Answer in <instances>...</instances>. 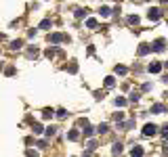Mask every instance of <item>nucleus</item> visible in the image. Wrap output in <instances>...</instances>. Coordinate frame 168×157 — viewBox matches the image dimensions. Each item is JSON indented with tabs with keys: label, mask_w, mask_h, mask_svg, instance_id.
Wrapping results in <instances>:
<instances>
[{
	"label": "nucleus",
	"mask_w": 168,
	"mask_h": 157,
	"mask_svg": "<svg viewBox=\"0 0 168 157\" xmlns=\"http://www.w3.org/2000/svg\"><path fill=\"white\" fill-rule=\"evenodd\" d=\"M86 25H88V27H97V19H88Z\"/></svg>",
	"instance_id": "aec40b11"
},
{
	"label": "nucleus",
	"mask_w": 168,
	"mask_h": 157,
	"mask_svg": "<svg viewBox=\"0 0 168 157\" xmlns=\"http://www.w3.org/2000/svg\"><path fill=\"white\" fill-rule=\"evenodd\" d=\"M147 17H149V21H158L160 19V9H149Z\"/></svg>",
	"instance_id": "f03ea898"
},
{
	"label": "nucleus",
	"mask_w": 168,
	"mask_h": 157,
	"mask_svg": "<svg viewBox=\"0 0 168 157\" xmlns=\"http://www.w3.org/2000/svg\"><path fill=\"white\" fill-rule=\"evenodd\" d=\"M149 50H151V46H149V44H141V46H139V55H141V57H145Z\"/></svg>",
	"instance_id": "423d86ee"
},
{
	"label": "nucleus",
	"mask_w": 168,
	"mask_h": 157,
	"mask_svg": "<svg viewBox=\"0 0 168 157\" xmlns=\"http://www.w3.org/2000/svg\"><path fill=\"white\" fill-rule=\"evenodd\" d=\"M95 149H97L95 140H90V143H88V153H93V151H95Z\"/></svg>",
	"instance_id": "a211bd4d"
},
{
	"label": "nucleus",
	"mask_w": 168,
	"mask_h": 157,
	"mask_svg": "<svg viewBox=\"0 0 168 157\" xmlns=\"http://www.w3.org/2000/svg\"><path fill=\"white\" fill-rule=\"evenodd\" d=\"M128 23L137 25V23H139V17H137V15H130V17H128Z\"/></svg>",
	"instance_id": "f8f14e48"
},
{
	"label": "nucleus",
	"mask_w": 168,
	"mask_h": 157,
	"mask_svg": "<svg viewBox=\"0 0 168 157\" xmlns=\"http://www.w3.org/2000/svg\"><path fill=\"white\" fill-rule=\"evenodd\" d=\"M162 134H164V136H166V138H168V124H166V126H164V128H162Z\"/></svg>",
	"instance_id": "a878e982"
},
{
	"label": "nucleus",
	"mask_w": 168,
	"mask_h": 157,
	"mask_svg": "<svg viewBox=\"0 0 168 157\" xmlns=\"http://www.w3.org/2000/svg\"><path fill=\"white\" fill-rule=\"evenodd\" d=\"M130 153H132V155H143V147H139V145H137V147H132V151H130Z\"/></svg>",
	"instance_id": "6e6552de"
},
{
	"label": "nucleus",
	"mask_w": 168,
	"mask_h": 157,
	"mask_svg": "<svg viewBox=\"0 0 168 157\" xmlns=\"http://www.w3.org/2000/svg\"><path fill=\"white\" fill-rule=\"evenodd\" d=\"M101 17H109V15H111V9H109V6H101Z\"/></svg>",
	"instance_id": "0eeeda50"
},
{
	"label": "nucleus",
	"mask_w": 168,
	"mask_h": 157,
	"mask_svg": "<svg viewBox=\"0 0 168 157\" xmlns=\"http://www.w3.org/2000/svg\"><path fill=\"white\" fill-rule=\"evenodd\" d=\"M61 40H65V36H61V34H53L50 36V42H61Z\"/></svg>",
	"instance_id": "1a4fd4ad"
},
{
	"label": "nucleus",
	"mask_w": 168,
	"mask_h": 157,
	"mask_svg": "<svg viewBox=\"0 0 168 157\" xmlns=\"http://www.w3.org/2000/svg\"><path fill=\"white\" fill-rule=\"evenodd\" d=\"M164 67H168V61H166V63H164Z\"/></svg>",
	"instance_id": "cd10ccee"
},
{
	"label": "nucleus",
	"mask_w": 168,
	"mask_h": 157,
	"mask_svg": "<svg viewBox=\"0 0 168 157\" xmlns=\"http://www.w3.org/2000/svg\"><path fill=\"white\" fill-rule=\"evenodd\" d=\"M67 138H70V140H78V138H80V134L76 132V130H72V132L67 134Z\"/></svg>",
	"instance_id": "9d476101"
},
{
	"label": "nucleus",
	"mask_w": 168,
	"mask_h": 157,
	"mask_svg": "<svg viewBox=\"0 0 168 157\" xmlns=\"http://www.w3.org/2000/svg\"><path fill=\"white\" fill-rule=\"evenodd\" d=\"M46 27H50V21H48V19H44V21L40 23V29H46Z\"/></svg>",
	"instance_id": "dca6fc26"
},
{
	"label": "nucleus",
	"mask_w": 168,
	"mask_h": 157,
	"mask_svg": "<svg viewBox=\"0 0 168 157\" xmlns=\"http://www.w3.org/2000/svg\"><path fill=\"white\" fill-rule=\"evenodd\" d=\"M132 2H141V0H132Z\"/></svg>",
	"instance_id": "c85d7f7f"
},
{
	"label": "nucleus",
	"mask_w": 168,
	"mask_h": 157,
	"mask_svg": "<svg viewBox=\"0 0 168 157\" xmlns=\"http://www.w3.org/2000/svg\"><path fill=\"white\" fill-rule=\"evenodd\" d=\"M21 44H23L21 40H15V42H13V48H21Z\"/></svg>",
	"instance_id": "5701e85b"
},
{
	"label": "nucleus",
	"mask_w": 168,
	"mask_h": 157,
	"mask_svg": "<svg viewBox=\"0 0 168 157\" xmlns=\"http://www.w3.org/2000/svg\"><path fill=\"white\" fill-rule=\"evenodd\" d=\"M151 48L156 50V52H162V50H164V40H156V42H154V46H151Z\"/></svg>",
	"instance_id": "7ed1b4c3"
},
{
	"label": "nucleus",
	"mask_w": 168,
	"mask_h": 157,
	"mask_svg": "<svg viewBox=\"0 0 168 157\" xmlns=\"http://www.w3.org/2000/svg\"><path fill=\"white\" fill-rule=\"evenodd\" d=\"M34 132H36V134L42 132V126H40V124H34Z\"/></svg>",
	"instance_id": "4be33fe9"
},
{
	"label": "nucleus",
	"mask_w": 168,
	"mask_h": 157,
	"mask_svg": "<svg viewBox=\"0 0 168 157\" xmlns=\"http://www.w3.org/2000/svg\"><path fill=\"white\" fill-rule=\"evenodd\" d=\"M65 115H67V113H65V109H59V111H57V117H61V120H63Z\"/></svg>",
	"instance_id": "412c9836"
},
{
	"label": "nucleus",
	"mask_w": 168,
	"mask_h": 157,
	"mask_svg": "<svg viewBox=\"0 0 168 157\" xmlns=\"http://www.w3.org/2000/svg\"><path fill=\"white\" fill-rule=\"evenodd\" d=\"M111 153H114V155H120V153H122V145H114Z\"/></svg>",
	"instance_id": "9b49d317"
},
{
	"label": "nucleus",
	"mask_w": 168,
	"mask_h": 157,
	"mask_svg": "<svg viewBox=\"0 0 168 157\" xmlns=\"http://www.w3.org/2000/svg\"><path fill=\"white\" fill-rule=\"evenodd\" d=\"M149 71L151 73H160L162 71V63H151V65H149Z\"/></svg>",
	"instance_id": "20e7f679"
},
{
	"label": "nucleus",
	"mask_w": 168,
	"mask_h": 157,
	"mask_svg": "<svg viewBox=\"0 0 168 157\" xmlns=\"http://www.w3.org/2000/svg\"><path fill=\"white\" fill-rule=\"evenodd\" d=\"M164 153H168V145H166V147H164Z\"/></svg>",
	"instance_id": "bb28decb"
},
{
	"label": "nucleus",
	"mask_w": 168,
	"mask_h": 157,
	"mask_svg": "<svg viewBox=\"0 0 168 157\" xmlns=\"http://www.w3.org/2000/svg\"><path fill=\"white\" fill-rule=\"evenodd\" d=\"M97 130H99V132H101V134H103V132H107V124H101V126H99Z\"/></svg>",
	"instance_id": "6ab92c4d"
},
{
	"label": "nucleus",
	"mask_w": 168,
	"mask_h": 157,
	"mask_svg": "<svg viewBox=\"0 0 168 157\" xmlns=\"http://www.w3.org/2000/svg\"><path fill=\"white\" fill-rule=\"evenodd\" d=\"M55 132H57V130H55L53 126H48V128H46V136H55Z\"/></svg>",
	"instance_id": "2eb2a0df"
},
{
	"label": "nucleus",
	"mask_w": 168,
	"mask_h": 157,
	"mask_svg": "<svg viewBox=\"0 0 168 157\" xmlns=\"http://www.w3.org/2000/svg\"><path fill=\"white\" fill-rule=\"evenodd\" d=\"M114 82H116V80H114L111 75H109V78H105V86H107V88H111V86H114Z\"/></svg>",
	"instance_id": "4468645a"
},
{
	"label": "nucleus",
	"mask_w": 168,
	"mask_h": 157,
	"mask_svg": "<svg viewBox=\"0 0 168 157\" xmlns=\"http://www.w3.org/2000/svg\"><path fill=\"white\" fill-rule=\"evenodd\" d=\"M164 111H166V107L160 105V103H158V105H151V113H164Z\"/></svg>",
	"instance_id": "39448f33"
},
{
	"label": "nucleus",
	"mask_w": 168,
	"mask_h": 157,
	"mask_svg": "<svg viewBox=\"0 0 168 157\" xmlns=\"http://www.w3.org/2000/svg\"><path fill=\"white\" fill-rule=\"evenodd\" d=\"M50 115H53V111H48V109H46V111H44V113H42V117H44V120H48Z\"/></svg>",
	"instance_id": "b1692460"
},
{
	"label": "nucleus",
	"mask_w": 168,
	"mask_h": 157,
	"mask_svg": "<svg viewBox=\"0 0 168 157\" xmlns=\"http://www.w3.org/2000/svg\"><path fill=\"white\" fill-rule=\"evenodd\" d=\"M116 105H118V107H124V105H126V98L118 97V98H116Z\"/></svg>",
	"instance_id": "ddd939ff"
},
{
	"label": "nucleus",
	"mask_w": 168,
	"mask_h": 157,
	"mask_svg": "<svg viewBox=\"0 0 168 157\" xmlns=\"http://www.w3.org/2000/svg\"><path fill=\"white\" fill-rule=\"evenodd\" d=\"M116 73H120V75H124V73H126V67H122V65H118V67H116Z\"/></svg>",
	"instance_id": "f3484780"
},
{
	"label": "nucleus",
	"mask_w": 168,
	"mask_h": 157,
	"mask_svg": "<svg viewBox=\"0 0 168 157\" xmlns=\"http://www.w3.org/2000/svg\"><path fill=\"white\" fill-rule=\"evenodd\" d=\"M156 132H158V126H156V124H145L143 136H156Z\"/></svg>",
	"instance_id": "f257e3e1"
},
{
	"label": "nucleus",
	"mask_w": 168,
	"mask_h": 157,
	"mask_svg": "<svg viewBox=\"0 0 168 157\" xmlns=\"http://www.w3.org/2000/svg\"><path fill=\"white\" fill-rule=\"evenodd\" d=\"M84 134H86V136H93V134H95V130H93V128H86V130H84Z\"/></svg>",
	"instance_id": "393cba45"
}]
</instances>
